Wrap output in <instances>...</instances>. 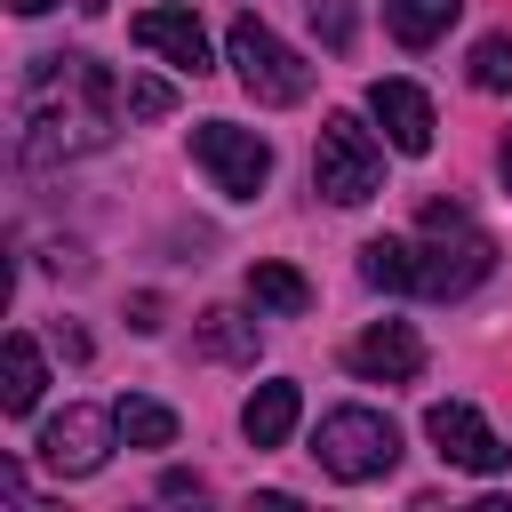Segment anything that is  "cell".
Instances as JSON below:
<instances>
[{
  "instance_id": "1",
  "label": "cell",
  "mask_w": 512,
  "mask_h": 512,
  "mask_svg": "<svg viewBox=\"0 0 512 512\" xmlns=\"http://www.w3.org/2000/svg\"><path fill=\"white\" fill-rule=\"evenodd\" d=\"M128 80H112L96 56H32L24 88H16V144L32 168H64L80 152L112 144V120L128 112L120 96Z\"/></svg>"
},
{
  "instance_id": "2",
  "label": "cell",
  "mask_w": 512,
  "mask_h": 512,
  "mask_svg": "<svg viewBox=\"0 0 512 512\" xmlns=\"http://www.w3.org/2000/svg\"><path fill=\"white\" fill-rule=\"evenodd\" d=\"M488 272H496V240H488L464 208L432 200V208H424V240H416V296L456 304V296H472Z\"/></svg>"
},
{
  "instance_id": "3",
  "label": "cell",
  "mask_w": 512,
  "mask_h": 512,
  "mask_svg": "<svg viewBox=\"0 0 512 512\" xmlns=\"http://www.w3.org/2000/svg\"><path fill=\"white\" fill-rule=\"evenodd\" d=\"M312 456H320L328 480H352V488L360 480H384L400 464V424L384 408H328L320 432H312Z\"/></svg>"
},
{
  "instance_id": "4",
  "label": "cell",
  "mask_w": 512,
  "mask_h": 512,
  "mask_svg": "<svg viewBox=\"0 0 512 512\" xmlns=\"http://www.w3.org/2000/svg\"><path fill=\"white\" fill-rule=\"evenodd\" d=\"M312 192L336 200V208H360L384 192V144L352 120V112H328L320 120V144H312Z\"/></svg>"
},
{
  "instance_id": "5",
  "label": "cell",
  "mask_w": 512,
  "mask_h": 512,
  "mask_svg": "<svg viewBox=\"0 0 512 512\" xmlns=\"http://www.w3.org/2000/svg\"><path fill=\"white\" fill-rule=\"evenodd\" d=\"M224 56H232V72H240V88H248L256 104H304V96H312V64H304L264 16H232Z\"/></svg>"
},
{
  "instance_id": "6",
  "label": "cell",
  "mask_w": 512,
  "mask_h": 512,
  "mask_svg": "<svg viewBox=\"0 0 512 512\" xmlns=\"http://www.w3.org/2000/svg\"><path fill=\"white\" fill-rule=\"evenodd\" d=\"M192 160L208 168V184L224 200H256L272 184V144L256 128H232V120H200L192 128Z\"/></svg>"
},
{
  "instance_id": "7",
  "label": "cell",
  "mask_w": 512,
  "mask_h": 512,
  "mask_svg": "<svg viewBox=\"0 0 512 512\" xmlns=\"http://www.w3.org/2000/svg\"><path fill=\"white\" fill-rule=\"evenodd\" d=\"M112 440H120V416H112V408L72 400L64 416H48V424H40V440H32V448H40V464H48L56 480H88V472L112 456Z\"/></svg>"
},
{
  "instance_id": "8",
  "label": "cell",
  "mask_w": 512,
  "mask_h": 512,
  "mask_svg": "<svg viewBox=\"0 0 512 512\" xmlns=\"http://www.w3.org/2000/svg\"><path fill=\"white\" fill-rule=\"evenodd\" d=\"M424 440L440 448V464H456V472H480V480L512 464V448L496 440V424H488L472 400H432V408H424Z\"/></svg>"
},
{
  "instance_id": "9",
  "label": "cell",
  "mask_w": 512,
  "mask_h": 512,
  "mask_svg": "<svg viewBox=\"0 0 512 512\" xmlns=\"http://www.w3.org/2000/svg\"><path fill=\"white\" fill-rule=\"evenodd\" d=\"M344 368L368 376V384H416L424 376V336L408 320H376V328H360L344 344Z\"/></svg>"
},
{
  "instance_id": "10",
  "label": "cell",
  "mask_w": 512,
  "mask_h": 512,
  "mask_svg": "<svg viewBox=\"0 0 512 512\" xmlns=\"http://www.w3.org/2000/svg\"><path fill=\"white\" fill-rule=\"evenodd\" d=\"M368 112L384 120V144H392V152H408V160L432 152V128H440V120H432V96H424L416 80H368Z\"/></svg>"
},
{
  "instance_id": "11",
  "label": "cell",
  "mask_w": 512,
  "mask_h": 512,
  "mask_svg": "<svg viewBox=\"0 0 512 512\" xmlns=\"http://www.w3.org/2000/svg\"><path fill=\"white\" fill-rule=\"evenodd\" d=\"M136 48L168 56V64H176V72H192V80L216 64V56H208V24H200L192 8H144V16H136Z\"/></svg>"
},
{
  "instance_id": "12",
  "label": "cell",
  "mask_w": 512,
  "mask_h": 512,
  "mask_svg": "<svg viewBox=\"0 0 512 512\" xmlns=\"http://www.w3.org/2000/svg\"><path fill=\"white\" fill-rule=\"evenodd\" d=\"M296 416H304V392H296L288 376H272V384H256V392H248V408H240V432H248V448H288Z\"/></svg>"
},
{
  "instance_id": "13",
  "label": "cell",
  "mask_w": 512,
  "mask_h": 512,
  "mask_svg": "<svg viewBox=\"0 0 512 512\" xmlns=\"http://www.w3.org/2000/svg\"><path fill=\"white\" fill-rule=\"evenodd\" d=\"M40 384H48V368H40V344L16 328V336L0 344V416H32V408H40Z\"/></svg>"
},
{
  "instance_id": "14",
  "label": "cell",
  "mask_w": 512,
  "mask_h": 512,
  "mask_svg": "<svg viewBox=\"0 0 512 512\" xmlns=\"http://www.w3.org/2000/svg\"><path fill=\"white\" fill-rule=\"evenodd\" d=\"M200 352H208V360H232V368H256V352H264V328H256L248 312L216 304V312H200Z\"/></svg>"
},
{
  "instance_id": "15",
  "label": "cell",
  "mask_w": 512,
  "mask_h": 512,
  "mask_svg": "<svg viewBox=\"0 0 512 512\" xmlns=\"http://www.w3.org/2000/svg\"><path fill=\"white\" fill-rule=\"evenodd\" d=\"M456 8H464V0H384V24H392L400 48H432V40L456 24Z\"/></svg>"
},
{
  "instance_id": "16",
  "label": "cell",
  "mask_w": 512,
  "mask_h": 512,
  "mask_svg": "<svg viewBox=\"0 0 512 512\" xmlns=\"http://www.w3.org/2000/svg\"><path fill=\"white\" fill-rule=\"evenodd\" d=\"M112 416H120V448H176V408L128 392V400H112Z\"/></svg>"
},
{
  "instance_id": "17",
  "label": "cell",
  "mask_w": 512,
  "mask_h": 512,
  "mask_svg": "<svg viewBox=\"0 0 512 512\" xmlns=\"http://www.w3.org/2000/svg\"><path fill=\"white\" fill-rule=\"evenodd\" d=\"M360 280H368V288H384V296H408V288H416V248H408V240H392V232H384V240H368V248H360Z\"/></svg>"
},
{
  "instance_id": "18",
  "label": "cell",
  "mask_w": 512,
  "mask_h": 512,
  "mask_svg": "<svg viewBox=\"0 0 512 512\" xmlns=\"http://www.w3.org/2000/svg\"><path fill=\"white\" fill-rule=\"evenodd\" d=\"M248 296H256L264 312H280V320H296V312L312 304V280H304L296 264H248Z\"/></svg>"
},
{
  "instance_id": "19",
  "label": "cell",
  "mask_w": 512,
  "mask_h": 512,
  "mask_svg": "<svg viewBox=\"0 0 512 512\" xmlns=\"http://www.w3.org/2000/svg\"><path fill=\"white\" fill-rule=\"evenodd\" d=\"M472 88L512 96V32H480L472 40Z\"/></svg>"
},
{
  "instance_id": "20",
  "label": "cell",
  "mask_w": 512,
  "mask_h": 512,
  "mask_svg": "<svg viewBox=\"0 0 512 512\" xmlns=\"http://www.w3.org/2000/svg\"><path fill=\"white\" fill-rule=\"evenodd\" d=\"M120 96H128V120H168V112H176V88H168V80H152V72H136Z\"/></svg>"
},
{
  "instance_id": "21",
  "label": "cell",
  "mask_w": 512,
  "mask_h": 512,
  "mask_svg": "<svg viewBox=\"0 0 512 512\" xmlns=\"http://www.w3.org/2000/svg\"><path fill=\"white\" fill-rule=\"evenodd\" d=\"M312 32H320V48H352V0H312Z\"/></svg>"
},
{
  "instance_id": "22",
  "label": "cell",
  "mask_w": 512,
  "mask_h": 512,
  "mask_svg": "<svg viewBox=\"0 0 512 512\" xmlns=\"http://www.w3.org/2000/svg\"><path fill=\"white\" fill-rule=\"evenodd\" d=\"M200 488H208L200 472H160V496H200Z\"/></svg>"
},
{
  "instance_id": "23",
  "label": "cell",
  "mask_w": 512,
  "mask_h": 512,
  "mask_svg": "<svg viewBox=\"0 0 512 512\" xmlns=\"http://www.w3.org/2000/svg\"><path fill=\"white\" fill-rule=\"evenodd\" d=\"M8 8H16V16H48L56 0H8Z\"/></svg>"
},
{
  "instance_id": "24",
  "label": "cell",
  "mask_w": 512,
  "mask_h": 512,
  "mask_svg": "<svg viewBox=\"0 0 512 512\" xmlns=\"http://www.w3.org/2000/svg\"><path fill=\"white\" fill-rule=\"evenodd\" d=\"M72 8H80V16H104V0H72Z\"/></svg>"
},
{
  "instance_id": "25",
  "label": "cell",
  "mask_w": 512,
  "mask_h": 512,
  "mask_svg": "<svg viewBox=\"0 0 512 512\" xmlns=\"http://www.w3.org/2000/svg\"><path fill=\"white\" fill-rule=\"evenodd\" d=\"M504 184H512V144H504Z\"/></svg>"
}]
</instances>
